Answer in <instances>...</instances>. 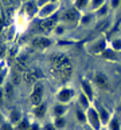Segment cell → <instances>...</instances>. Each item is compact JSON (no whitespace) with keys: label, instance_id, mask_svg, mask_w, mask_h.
<instances>
[{"label":"cell","instance_id":"cell-1","mask_svg":"<svg viewBox=\"0 0 121 130\" xmlns=\"http://www.w3.org/2000/svg\"><path fill=\"white\" fill-rule=\"evenodd\" d=\"M51 71L59 79L67 80L71 74V64L65 55H52L51 58Z\"/></svg>","mask_w":121,"mask_h":130},{"label":"cell","instance_id":"cell-2","mask_svg":"<svg viewBox=\"0 0 121 130\" xmlns=\"http://www.w3.org/2000/svg\"><path fill=\"white\" fill-rule=\"evenodd\" d=\"M86 118L90 123L91 129L94 130H100L101 127V118L98 115V111L96 109H88V114H86Z\"/></svg>","mask_w":121,"mask_h":130},{"label":"cell","instance_id":"cell-3","mask_svg":"<svg viewBox=\"0 0 121 130\" xmlns=\"http://www.w3.org/2000/svg\"><path fill=\"white\" fill-rule=\"evenodd\" d=\"M30 99H31V103L34 106H38V105L42 103V99H43V86L41 83L35 85V87H34L32 93H31Z\"/></svg>","mask_w":121,"mask_h":130},{"label":"cell","instance_id":"cell-4","mask_svg":"<svg viewBox=\"0 0 121 130\" xmlns=\"http://www.w3.org/2000/svg\"><path fill=\"white\" fill-rule=\"evenodd\" d=\"M73 94H74V93H73V90H70V89H62L59 93H58L57 98H58V101H59V102L67 103V102H70V101H71Z\"/></svg>","mask_w":121,"mask_h":130},{"label":"cell","instance_id":"cell-5","mask_svg":"<svg viewBox=\"0 0 121 130\" xmlns=\"http://www.w3.org/2000/svg\"><path fill=\"white\" fill-rule=\"evenodd\" d=\"M50 44H51V40L47 39V38H43V36L35 38V39L32 40V46L38 47V48H47Z\"/></svg>","mask_w":121,"mask_h":130},{"label":"cell","instance_id":"cell-6","mask_svg":"<svg viewBox=\"0 0 121 130\" xmlns=\"http://www.w3.org/2000/svg\"><path fill=\"white\" fill-rule=\"evenodd\" d=\"M94 80H96L97 86H98V87H101V89H106V87H108V85H109V83H108V78H106L104 74H101V73L96 74Z\"/></svg>","mask_w":121,"mask_h":130},{"label":"cell","instance_id":"cell-7","mask_svg":"<svg viewBox=\"0 0 121 130\" xmlns=\"http://www.w3.org/2000/svg\"><path fill=\"white\" fill-rule=\"evenodd\" d=\"M54 26H55V19L51 18V19H47V20H43V22L39 23V30H42V31H50Z\"/></svg>","mask_w":121,"mask_h":130},{"label":"cell","instance_id":"cell-8","mask_svg":"<svg viewBox=\"0 0 121 130\" xmlns=\"http://www.w3.org/2000/svg\"><path fill=\"white\" fill-rule=\"evenodd\" d=\"M23 78L26 82H28V83H31V82H35L36 78H38V75H36V70L35 69H32V70H27V71H24V74H23Z\"/></svg>","mask_w":121,"mask_h":130},{"label":"cell","instance_id":"cell-9","mask_svg":"<svg viewBox=\"0 0 121 130\" xmlns=\"http://www.w3.org/2000/svg\"><path fill=\"white\" fill-rule=\"evenodd\" d=\"M78 16H79L78 11H77L75 8H73V9H69V11L65 12L63 20H66V22H73V20H75V19H78Z\"/></svg>","mask_w":121,"mask_h":130},{"label":"cell","instance_id":"cell-10","mask_svg":"<svg viewBox=\"0 0 121 130\" xmlns=\"http://www.w3.org/2000/svg\"><path fill=\"white\" fill-rule=\"evenodd\" d=\"M97 111H98V115H100V118H101V122H102V123H108L109 122V111L105 107L101 106Z\"/></svg>","mask_w":121,"mask_h":130},{"label":"cell","instance_id":"cell-11","mask_svg":"<svg viewBox=\"0 0 121 130\" xmlns=\"http://www.w3.org/2000/svg\"><path fill=\"white\" fill-rule=\"evenodd\" d=\"M46 109H47V105H46V103H41V105L35 106V110H34V114H35L38 118H42L43 115L46 114Z\"/></svg>","mask_w":121,"mask_h":130},{"label":"cell","instance_id":"cell-12","mask_svg":"<svg viewBox=\"0 0 121 130\" xmlns=\"http://www.w3.org/2000/svg\"><path fill=\"white\" fill-rule=\"evenodd\" d=\"M30 122H28L27 118H22L20 121L16 123V130H28L30 129Z\"/></svg>","mask_w":121,"mask_h":130},{"label":"cell","instance_id":"cell-13","mask_svg":"<svg viewBox=\"0 0 121 130\" xmlns=\"http://www.w3.org/2000/svg\"><path fill=\"white\" fill-rule=\"evenodd\" d=\"M66 113V107L63 105H58L54 107V115L55 117H63Z\"/></svg>","mask_w":121,"mask_h":130},{"label":"cell","instance_id":"cell-14","mask_svg":"<svg viewBox=\"0 0 121 130\" xmlns=\"http://www.w3.org/2000/svg\"><path fill=\"white\" fill-rule=\"evenodd\" d=\"M9 119H11V122L12 123H18L19 121H20V114H19L18 110H12L11 111V115H9Z\"/></svg>","mask_w":121,"mask_h":130},{"label":"cell","instance_id":"cell-15","mask_svg":"<svg viewBox=\"0 0 121 130\" xmlns=\"http://www.w3.org/2000/svg\"><path fill=\"white\" fill-rule=\"evenodd\" d=\"M54 125H55L57 129H62V127H65V125H66V119L63 117H55Z\"/></svg>","mask_w":121,"mask_h":130},{"label":"cell","instance_id":"cell-16","mask_svg":"<svg viewBox=\"0 0 121 130\" xmlns=\"http://www.w3.org/2000/svg\"><path fill=\"white\" fill-rule=\"evenodd\" d=\"M82 87H84V91H85V95L86 97H88L89 99H91L93 98V91H91V89H90V86L86 83V82H84V83H82Z\"/></svg>","mask_w":121,"mask_h":130},{"label":"cell","instance_id":"cell-17","mask_svg":"<svg viewBox=\"0 0 121 130\" xmlns=\"http://www.w3.org/2000/svg\"><path fill=\"white\" fill-rule=\"evenodd\" d=\"M79 103L84 109H89V98L86 97L85 94H81L79 95Z\"/></svg>","mask_w":121,"mask_h":130},{"label":"cell","instance_id":"cell-18","mask_svg":"<svg viewBox=\"0 0 121 130\" xmlns=\"http://www.w3.org/2000/svg\"><path fill=\"white\" fill-rule=\"evenodd\" d=\"M109 129L110 130H121L120 129V123H118V121L116 118H112L109 121Z\"/></svg>","mask_w":121,"mask_h":130},{"label":"cell","instance_id":"cell-19","mask_svg":"<svg viewBox=\"0 0 121 130\" xmlns=\"http://www.w3.org/2000/svg\"><path fill=\"white\" fill-rule=\"evenodd\" d=\"M18 67L19 70H23V71H27V66H26V58H19L18 59Z\"/></svg>","mask_w":121,"mask_h":130},{"label":"cell","instance_id":"cell-20","mask_svg":"<svg viewBox=\"0 0 121 130\" xmlns=\"http://www.w3.org/2000/svg\"><path fill=\"white\" fill-rule=\"evenodd\" d=\"M75 113H77V117H78V121H79V122H86V119H88V118H86V114L82 113V110L77 109Z\"/></svg>","mask_w":121,"mask_h":130},{"label":"cell","instance_id":"cell-21","mask_svg":"<svg viewBox=\"0 0 121 130\" xmlns=\"http://www.w3.org/2000/svg\"><path fill=\"white\" fill-rule=\"evenodd\" d=\"M11 95H12V85L9 83L6 87V98H11Z\"/></svg>","mask_w":121,"mask_h":130},{"label":"cell","instance_id":"cell-22","mask_svg":"<svg viewBox=\"0 0 121 130\" xmlns=\"http://www.w3.org/2000/svg\"><path fill=\"white\" fill-rule=\"evenodd\" d=\"M0 130H15L12 127L11 123H2V126H0Z\"/></svg>","mask_w":121,"mask_h":130},{"label":"cell","instance_id":"cell-23","mask_svg":"<svg viewBox=\"0 0 121 130\" xmlns=\"http://www.w3.org/2000/svg\"><path fill=\"white\" fill-rule=\"evenodd\" d=\"M43 130H58V129L55 127L54 123H47V125L43 126Z\"/></svg>","mask_w":121,"mask_h":130},{"label":"cell","instance_id":"cell-24","mask_svg":"<svg viewBox=\"0 0 121 130\" xmlns=\"http://www.w3.org/2000/svg\"><path fill=\"white\" fill-rule=\"evenodd\" d=\"M27 11L30 12V13H32L34 11H35V6H34L32 3H28V4H27Z\"/></svg>","mask_w":121,"mask_h":130},{"label":"cell","instance_id":"cell-25","mask_svg":"<svg viewBox=\"0 0 121 130\" xmlns=\"http://www.w3.org/2000/svg\"><path fill=\"white\" fill-rule=\"evenodd\" d=\"M86 3H88V0H77V7H78V8H82Z\"/></svg>","mask_w":121,"mask_h":130},{"label":"cell","instance_id":"cell-26","mask_svg":"<svg viewBox=\"0 0 121 130\" xmlns=\"http://www.w3.org/2000/svg\"><path fill=\"white\" fill-rule=\"evenodd\" d=\"M102 2H104V0H93V7H94V8L100 7L101 4H102Z\"/></svg>","mask_w":121,"mask_h":130},{"label":"cell","instance_id":"cell-27","mask_svg":"<svg viewBox=\"0 0 121 130\" xmlns=\"http://www.w3.org/2000/svg\"><path fill=\"white\" fill-rule=\"evenodd\" d=\"M113 46H114V48L121 50V40H116V42H113Z\"/></svg>","mask_w":121,"mask_h":130},{"label":"cell","instance_id":"cell-28","mask_svg":"<svg viewBox=\"0 0 121 130\" xmlns=\"http://www.w3.org/2000/svg\"><path fill=\"white\" fill-rule=\"evenodd\" d=\"M28 130H41V127H39V125H38V123H32Z\"/></svg>","mask_w":121,"mask_h":130},{"label":"cell","instance_id":"cell-29","mask_svg":"<svg viewBox=\"0 0 121 130\" xmlns=\"http://www.w3.org/2000/svg\"><path fill=\"white\" fill-rule=\"evenodd\" d=\"M3 90H0V105H3Z\"/></svg>","mask_w":121,"mask_h":130},{"label":"cell","instance_id":"cell-30","mask_svg":"<svg viewBox=\"0 0 121 130\" xmlns=\"http://www.w3.org/2000/svg\"><path fill=\"white\" fill-rule=\"evenodd\" d=\"M118 3H120V0H113L112 6H113V7H117V6H118Z\"/></svg>","mask_w":121,"mask_h":130},{"label":"cell","instance_id":"cell-31","mask_svg":"<svg viewBox=\"0 0 121 130\" xmlns=\"http://www.w3.org/2000/svg\"><path fill=\"white\" fill-rule=\"evenodd\" d=\"M89 20H90V18H89V16H86V18L82 19V23H86V22H89Z\"/></svg>","mask_w":121,"mask_h":130},{"label":"cell","instance_id":"cell-32","mask_svg":"<svg viewBox=\"0 0 121 130\" xmlns=\"http://www.w3.org/2000/svg\"><path fill=\"white\" fill-rule=\"evenodd\" d=\"M2 121H3V115L0 114V122H2Z\"/></svg>","mask_w":121,"mask_h":130},{"label":"cell","instance_id":"cell-33","mask_svg":"<svg viewBox=\"0 0 121 130\" xmlns=\"http://www.w3.org/2000/svg\"><path fill=\"white\" fill-rule=\"evenodd\" d=\"M43 2H46V0H39V3H41V4H43Z\"/></svg>","mask_w":121,"mask_h":130},{"label":"cell","instance_id":"cell-34","mask_svg":"<svg viewBox=\"0 0 121 130\" xmlns=\"http://www.w3.org/2000/svg\"><path fill=\"white\" fill-rule=\"evenodd\" d=\"M52 2H54V0H52Z\"/></svg>","mask_w":121,"mask_h":130}]
</instances>
